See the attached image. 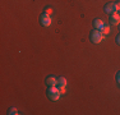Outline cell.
I'll use <instances>...</instances> for the list:
<instances>
[{
  "label": "cell",
  "mask_w": 120,
  "mask_h": 115,
  "mask_svg": "<svg viewBox=\"0 0 120 115\" xmlns=\"http://www.w3.org/2000/svg\"><path fill=\"white\" fill-rule=\"evenodd\" d=\"M116 42H118V45H120V33L116 36Z\"/></svg>",
  "instance_id": "15"
},
{
  "label": "cell",
  "mask_w": 120,
  "mask_h": 115,
  "mask_svg": "<svg viewBox=\"0 0 120 115\" xmlns=\"http://www.w3.org/2000/svg\"><path fill=\"white\" fill-rule=\"evenodd\" d=\"M45 13H46V14H49V15H50V14L52 13V9H51V8H46V9H45Z\"/></svg>",
  "instance_id": "11"
},
{
  "label": "cell",
  "mask_w": 120,
  "mask_h": 115,
  "mask_svg": "<svg viewBox=\"0 0 120 115\" xmlns=\"http://www.w3.org/2000/svg\"><path fill=\"white\" fill-rule=\"evenodd\" d=\"M67 84H68V82H67V79H65V77H59V79H58V87H67Z\"/></svg>",
  "instance_id": "8"
},
{
  "label": "cell",
  "mask_w": 120,
  "mask_h": 115,
  "mask_svg": "<svg viewBox=\"0 0 120 115\" xmlns=\"http://www.w3.org/2000/svg\"><path fill=\"white\" fill-rule=\"evenodd\" d=\"M110 24L111 26H119L120 24V14L118 12L110 14Z\"/></svg>",
  "instance_id": "4"
},
{
  "label": "cell",
  "mask_w": 120,
  "mask_h": 115,
  "mask_svg": "<svg viewBox=\"0 0 120 115\" xmlns=\"http://www.w3.org/2000/svg\"><path fill=\"white\" fill-rule=\"evenodd\" d=\"M104 26H105V23L102 19H100V18H96L95 21H93V27L96 28V30H100L101 31L102 28H104Z\"/></svg>",
  "instance_id": "7"
},
{
  "label": "cell",
  "mask_w": 120,
  "mask_h": 115,
  "mask_svg": "<svg viewBox=\"0 0 120 115\" xmlns=\"http://www.w3.org/2000/svg\"><path fill=\"white\" fill-rule=\"evenodd\" d=\"M40 22H41V24L44 26V27H49V26H51V17L49 15V14L44 13L41 17H40Z\"/></svg>",
  "instance_id": "3"
},
{
  "label": "cell",
  "mask_w": 120,
  "mask_h": 115,
  "mask_svg": "<svg viewBox=\"0 0 120 115\" xmlns=\"http://www.w3.org/2000/svg\"><path fill=\"white\" fill-rule=\"evenodd\" d=\"M115 7H116V12H120V3H115Z\"/></svg>",
  "instance_id": "13"
},
{
  "label": "cell",
  "mask_w": 120,
  "mask_h": 115,
  "mask_svg": "<svg viewBox=\"0 0 120 115\" xmlns=\"http://www.w3.org/2000/svg\"><path fill=\"white\" fill-rule=\"evenodd\" d=\"M104 36H105V34L102 33L101 31L95 28V31L91 32V41H92L93 44H100V42L104 40Z\"/></svg>",
  "instance_id": "2"
},
{
  "label": "cell",
  "mask_w": 120,
  "mask_h": 115,
  "mask_svg": "<svg viewBox=\"0 0 120 115\" xmlns=\"http://www.w3.org/2000/svg\"><path fill=\"white\" fill-rule=\"evenodd\" d=\"M46 84L49 87H55V86H58V79L55 78L54 76H50L46 78Z\"/></svg>",
  "instance_id": "6"
},
{
  "label": "cell",
  "mask_w": 120,
  "mask_h": 115,
  "mask_svg": "<svg viewBox=\"0 0 120 115\" xmlns=\"http://www.w3.org/2000/svg\"><path fill=\"white\" fill-rule=\"evenodd\" d=\"M101 32L104 34H107L109 32H110V27H109V26H104V28L101 30Z\"/></svg>",
  "instance_id": "10"
},
{
  "label": "cell",
  "mask_w": 120,
  "mask_h": 115,
  "mask_svg": "<svg viewBox=\"0 0 120 115\" xmlns=\"http://www.w3.org/2000/svg\"><path fill=\"white\" fill-rule=\"evenodd\" d=\"M104 10L106 12L107 14H112L116 12V7H115V3H107L106 5H105Z\"/></svg>",
  "instance_id": "5"
},
{
  "label": "cell",
  "mask_w": 120,
  "mask_h": 115,
  "mask_svg": "<svg viewBox=\"0 0 120 115\" xmlns=\"http://www.w3.org/2000/svg\"><path fill=\"white\" fill-rule=\"evenodd\" d=\"M59 90H60V93H61V95H64V93H65V87H60Z\"/></svg>",
  "instance_id": "14"
},
{
  "label": "cell",
  "mask_w": 120,
  "mask_h": 115,
  "mask_svg": "<svg viewBox=\"0 0 120 115\" xmlns=\"http://www.w3.org/2000/svg\"><path fill=\"white\" fill-rule=\"evenodd\" d=\"M8 114H9V115H17V114H18V110H17L15 107H10L9 111H8Z\"/></svg>",
  "instance_id": "9"
},
{
  "label": "cell",
  "mask_w": 120,
  "mask_h": 115,
  "mask_svg": "<svg viewBox=\"0 0 120 115\" xmlns=\"http://www.w3.org/2000/svg\"><path fill=\"white\" fill-rule=\"evenodd\" d=\"M119 27H120V24H119Z\"/></svg>",
  "instance_id": "16"
},
{
  "label": "cell",
  "mask_w": 120,
  "mask_h": 115,
  "mask_svg": "<svg viewBox=\"0 0 120 115\" xmlns=\"http://www.w3.org/2000/svg\"><path fill=\"white\" fill-rule=\"evenodd\" d=\"M116 82L120 84V72H118V74H116Z\"/></svg>",
  "instance_id": "12"
},
{
  "label": "cell",
  "mask_w": 120,
  "mask_h": 115,
  "mask_svg": "<svg viewBox=\"0 0 120 115\" xmlns=\"http://www.w3.org/2000/svg\"><path fill=\"white\" fill-rule=\"evenodd\" d=\"M47 96L51 101H58V100L61 97V93H60L59 87H49L47 88Z\"/></svg>",
  "instance_id": "1"
}]
</instances>
